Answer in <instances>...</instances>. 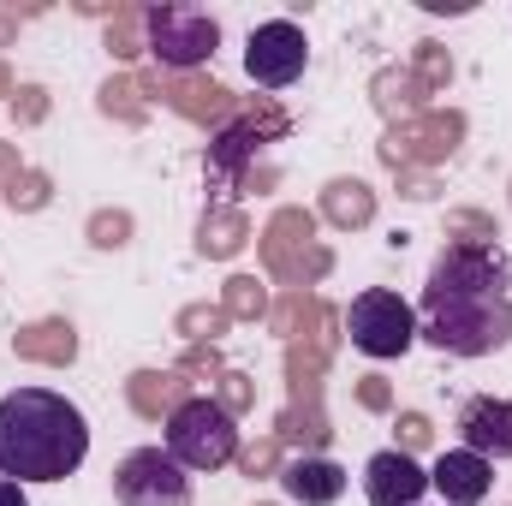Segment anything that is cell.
Wrapping results in <instances>:
<instances>
[{
	"instance_id": "cell-1",
	"label": "cell",
	"mask_w": 512,
	"mask_h": 506,
	"mask_svg": "<svg viewBox=\"0 0 512 506\" xmlns=\"http://www.w3.org/2000/svg\"><path fill=\"white\" fill-rule=\"evenodd\" d=\"M417 334L447 358H489L512 340V256L501 239H447L417 298Z\"/></svg>"
},
{
	"instance_id": "cell-2",
	"label": "cell",
	"mask_w": 512,
	"mask_h": 506,
	"mask_svg": "<svg viewBox=\"0 0 512 506\" xmlns=\"http://www.w3.org/2000/svg\"><path fill=\"white\" fill-rule=\"evenodd\" d=\"M84 459H90V423L66 393L18 387L0 399V477L66 483Z\"/></svg>"
},
{
	"instance_id": "cell-3",
	"label": "cell",
	"mask_w": 512,
	"mask_h": 506,
	"mask_svg": "<svg viewBox=\"0 0 512 506\" xmlns=\"http://www.w3.org/2000/svg\"><path fill=\"white\" fill-rule=\"evenodd\" d=\"M167 453L185 471H221L239 459V423L233 411H221V399L191 393L173 417H167Z\"/></svg>"
},
{
	"instance_id": "cell-4",
	"label": "cell",
	"mask_w": 512,
	"mask_h": 506,
	"mask_svg": "<svg viewBox=\"0 0 512 506\" xmlns=\"http://www.w3.org/2000/svg\"><path fill=\"white\" fill-rule=\"evenodd\" d=\"M143 42L167 72H197L221 48V24L203 6H149L143 12Z\"/></svg>"
},
{
	"instance_id": "cell-5",
	"label": "cell",
	"mask_w": 512,
	"mask_h": 506,
	"mask_svg": "<svg viewBox=\"0 0 512 506\" xmlns=\"http://www.w3.org/2000/svg\"><path fill=\"white\" fill-rule=\"evenodd\" d=\"M292 120L268 102V96H256L251 108H239V120L221 131L215 143H209V161H203V173H209V185L227 197V191H239V173H245V161H251L262 143H274V137H286Z\"/></svg>"
},
{
	"instance_id": "cell-6",
	"label": "cell",
	"mask_w": 512,
	"mask_h": 506,
	"mask_svg": "<svg viewBox=\"0 0 512 506\" xmlns=\"http://www.w3.org/2000/svg\"><path fill=\"white\" fill-rule=\"evenodd\" d=\"M346 334H352V346H358L364 358H405L411 340H417V310H411L399 292L370 286V292L352 298V310H346Z\"/></svg>"
},
{
	"instance_id": "cell-7",
	"label": "cell",
	"mask_w": 512,
	"mask_h": 506,
	"mask_svg": "<svg viewBox=\"0 0 512 506\" xmlns=\"http://www.w3.org/2000/svg\"><path fill=\"white\" fill-rule=\"evenodd\" d=\"M114 501L120 506H191V471L167 447H137L114 465Z\"/></svg>"
},
{
	"instance_id": "cell-8",
	"label": "cell",
	"mask_w": 512,
	"mask_h": 506,
	"mask_svg": "<svg viewBox=\"0 0 512 506\" xmlns=\"http://www.w3.org/2000/svg\"><path fill=\"white\" fill-rule=\"evenodd\" d=\"M262 256H268V268H274L280 280H292L298 292H304L316 274H328V251L316 245V215H304V209H280V215L268 221Z\"/></svg>"
},
{
	"instance_id": "cell-9",
	"label": "cell",
	"mask_w": 512,
	"mask_h": 506,
	"mask_svg": "<svg viewBox=\"0 0 512 506\" xmlns=\"http://www.w3.org/2000/svg\"><path fill=\"white\" fill-rule=\"evenodd\" d=\"M304 66H310V42H304V30H298L292 18H268V24L251 30V42H245V72H251V84L286 90V84L304 78Z\"/></svg>"
},
{
	"instance_id": "cell-10",
	"label": "cell",
	"mask_w": 512,
	"mask_h": 506,
	"mask_svg": "<svg viewBox=\"0 0 512 506\" xmlns=\"http://www.w3.org/2000/svg\"><path fill=\"white\" fill-rule=\"evenodd\" d=\"M459 137H465V114H417V120H399V126L387 131L382 161L393 173H405V167H417V161L453 155Z\"/></svg>"
},
{
	"instance_id": "cell-11",
	"label": "cell",
	"mask_w": 512,
	"mask_h": 506,
	"mask_svg": "<svg viewBox=\"0 0 512 506\" xmlns=\"http://www.w3.org/2000/svg\"><path fill=\"white\" fill-rule=\"evenodd\" d=\"M137 90H143V96H161L167 108H179V114H185V120H197V126H221V120H233V114H239V102H233L215 78H197V72H167V78L143 72V78H137Z\"/></svg>"
},
{
	"instance_id": "cell-12",
	"label": "cell",
	"mask_w": 512,
	"mask_h": 506,
	"mask_svg": "<svg viewBox=\"0 0 512 506\" xmlns=\"http://www.w3.org/2000/svg\"><path fill=\"white\" fill-rule=\"evenodd\" d=\"M459 441L477 459H512V399L477 393L459 405Z\"/></svg>"
},
{
	"instance_id": "cell-13",
	"label": "cell",
	"mask_w": 512,
	"mask_h": 506,
	"mask_svg": "<svg viewBox=\"0 0 512 506\" xmlns=\"http://www.w3.org/2000/svg\"><path fill=\"white\" fill-rule=\"evenodd\" d=\"M423 489H429V471L411 453H399V447H387V453H376L364 465V495H370V506H423Z\"/></svg>"
},
{
	"instance_id": "cell-14",
	"label": "cell",
	"mask_w": 512,
	"mask_h": 506,
	"mask_svg": "<svg viewBox=\"0 0 512 506\" xmlns=\"http://www.w3.org/2000/svg\"><path fill=\"white\" fill-rule=\"evenodd\" d=\"M489 483H495V465H489V459H477V453H465V447L441 453V459H435V471H429V489L441 495V506L489 501Z\"/></svg>"
},
{
	"instance_id": "cell-15",
	"label": "cell",
	"mask_w": 512,
	"mask_h": 506,
	"mask_svg": "<svg viewBox=\"0 0 512 506\" xmlns=\"http://www.w3.org/2000/svg\"><path fill=\"white\" fill-rule=\"evenodd\" d=\"M280 489L298 506H334L346 495V471L334 459H322V453H304V459L280 465Z\"/></svg>"
},
{
	"instance_id": "cell-16",
	"label": "cell",
	"mask_w": 512,
	"mask_h": 506,
	"mask_svg": "<svg viewBox=\"0 0 512 506\" xmlns=\"http://www.w3.org/2000/svg\"><path fill=\"white\" fill-rule=\"evenodd\" d=\"M126 393L137 417H173L191 399V381H185V370H137L126 381Z\"/></svg>"
},
{
	"instance_id": "cell-17",
	"label": "cell",
	"mask_w": 512,
	"mask_h": 506,
	"mask_svg": "<svg viewBox=\"0 0 512 506\" xmlns=\"http://www.w3.org/2000/svg\"><path fill=\"white\" fill-rule=\"evenodd\" d=\"M12 352L18 358H30V364H72L78 358V328L72 322H60V316H48V322H30V328H18L12 334Z\"/></svg>"
},
{
	"instance_id": "cell-18",
	"label": "cell",
	"mask_w": 512,
	"mask_h": 506,
	"mask_svg": "<svg viewBox=\"0 0 512 506\" xmlns=\"http://www.w3.org/2000/svg\"><path fill=\"white\" fill-rule=\"evenodd\" d=\"M370 96H376V108H382L393 126H399V120H417V114H429V90L417 84V72H411V66H387V72H376Z\"/></svg>"
},
{
	"instance_id": "cell-19",
	"label": "cell",
	"mask_w": 512,
	"mask_h": 506,
	"mask_svg": "<svg viewBox=\"0 0 512 506\" xmlns=\"http://www.w3.org/2000/svg\"><path fill=\"white\" fill-rule=\"evenodd\" d=\"M322 215H328L340 233L370 227V221H376V191H370L364 179H328V185H322Z\"/></svg>"
},
{
	"instance_id": "cell-20",
	"label": "cell",
	"mask_w": 512,
	"mask_h": 506,
	"mask_svg": "<svg viewBox=\"0 0 512 506\" xmlns=\"http://www.w3.org/2000/svg\"><path fill=\"white\" fill-rule=\"evenodd\" d=\"M245 239H251V221L239 209H209L203 227H197V251L203 256H239Z\"/></svg>"
},
{
	"instance_id": "cell-21",
	"label": "cell",
	"mask_w": 512,
	"mask_h": 506,
	"mask_svg": "<svg viewBox=\"0 0 512 506\" xmlns=\"http://www.w3.org/2000/svg\"><path fill=\"white\" fill-rule=\"evenodd\" d=\"M0 197H6V209H18V215H36V209H48V197H54V179H48L42 167H24V173H18V179L0 191Z\"/></svg>"
},
{
	"instance_id": "cell-22",
	"label": "cell",
	"mask_w": 512,
	"mask_h": 506,
	"mask_svg": "<svg viewBox=\"0 0 512 506\" xmlns=\"http://www.w3.org/2000/svg\"><path fill=\"white\" fill-rule=\"evenodd\" d=\"M221 310H227L233 322H256V316L268 310L262 280H251V274H233V280H227V292H221Z\"/></svg>"
},
{
	"instance_id": "cell-23",
	"label": "cell",
	"mask_w": 512,
	"mask_h": 506,
	"mask_svg": "<svg viewBox=\"0 0 512 506\" xmlns=\"http://www.w3.org/2000/svg\"><path fill=\"white\" fill-rule=\"evenodd\" d=\"M149 42H143V12L137 6H114V18H108V54L114 60H131V54H143Z\"/></svg>"
},
{
	"instance_id": "cell-24",
	"label": "cell",
	"mask_w": 512,
	"mask_h": 506,
	"mask_svg": "<svg viewBox=\"0 0 512 506\" xmlns=\"http://www.w3.org/2000/svg\"><path fill=\"white\" fill-rule=\"evenodd\" d=\"M411 72H417V84L435 96V90H447V84H453V54H447L441 42H417V60H411Z\"/></svg>"
},
{
	"instance_id": "cell-25",
	"label": "cell",
	"mask_w": 512,
	"mask_h": 506,
	"mask_svg": "<svg viewBox=\"0 0 512 506\" xmlns=\"http://www.w3.org/2000/svg\"><path fill=\"white\" fill-rule=\"evenodd\" d=\"M137 96H143L137 78H108V84H102V114H114V120H126V126H143L149 114H143Z\"/></svg>"
},
{
	"instance_id": "cell-26",
	"label": "cell",
	"mask_w": 512,
	"mask_h": 506,
	"mask_svg": "<svg viewBox=\"0 0 512 506\" xmlns=\"http://www.w3.org/2000/svg\"><path fill=\"white\" fill-rule=\"evenodd\" d=\"M90 245H96V251L131 245V215L126 209H96V215H90Z\"/></svg>"
},
{
	"instance_id": "cell-27",
	"label": "cell",
	"mask_w": 512,
	"mask_h": 506,
	"mask_svg": "<svg viewBox=\"0 0 512 506\" xmlns=\"http://www.w3.org/2000/svg\"><path fill=\"white\" fill-rule=\"evenodd\" d=\"M227 322H233V316H227L221 304H215V310H209V304L179 310V334H185V340H215V334H227Z\"/></svg>"
},
{
	"instance_id": "cell-28",
	"label": "cell",
	"mask_w": 512,
	"mask_h": 506,
	"mask_svg": "<svg viewBox=\"0 0 512 506\" xmlns=\"http://www.w3.org/2000/svg\"><path fill=\"white\" fill-rule=\"evenodd\" d=\"M12 120L18 126H42L48 120V90L42 84H18L12 90Z\"/></svg>"
},
{
	"instance_id": "cell-29",
	"label": "cell",
	"mask_w": 512,
	"mask_h": 506,
	"mask_svg": "<svg viewBox=\"0 0 512 506\" xmlns=\"http://www.w3.org/2000/svg\"><path fill=\"white\" fill-rule=\"evenodd\" d=\"M239 471H245V477H268V471H280V441H274V435L251 441V447L239 453Z\"/></svg>"
},
{
	"instance_id": "cell-30",
	"label": "cell",
	"mask_w": 512,
	"mask_h": 506,
	"mask_svg": "<svg viewBox=\"0 0 512 506\" xmlns=\"http://www.w3.org/2000/svg\"><path fill=\"white\" fill-rule=\"evenodd\" d=\"M251 405H256V387H251V376L227 370V376H221V411H233V417H239V411H251Z\"/></svg>"
},
{
	"instance_id": "cell-31",
	"label": "cell",
	"mask_w": 512,
	"mask_h": 506,
	"mask_svg": "<svg viewBox=\"0 0 512 506\" xmlns=\"http://www.w3.org/2000/svg\"><path fill=\"white\" fill-rule=\"evenodd\" d=\"M393 435H399V453H417V447H429L435 429H429L423 411H399V429H393Z\"/></svg>"
},
{
	"instance_id": "cell-32",
	"label": "cell",
	"mask_w": 512,
	"mask_h": 506,
	"mask_svg": "<svg viewBox=\"0 0 512 506\" xmlns=\"http://www.w3.org/2000/svg\"><path fill=\"white\" fill-rule=\"evenodd\" d=\"M447 233L453 239H495V221L477 215V209H459V215H447Z\"/></svg>"
},
{
	"instance_id": "cell-33",
	"label": "cell",
	"mask_w": 512,
	"mask_h": 506,
	"mask_svg": "<svg viewBox=\"0 0 512 506\" xmlns=\"http://www.w3.org/2000/svg\"><path fill=\"white\" fill-rule=\"evenodd\" d=\"M399 191H405L411 203H429L441 185H435V173H417V167H405V173H399Z\"/></svg>"
},
{
	"instance_id": "cell-34",
	"label": "cell",
	"mask_w": 512,
	"mask_h": 506,
	"mask_svg": "<svg viewBox=\"0 0 512 506\" xmlns=\"http://www.w3.org/2000/svg\"><path fill=\"white\" fill-rule=\"evenodd\" d=\"M358 405H364V411H387V405H393L387 381L382 376H364V381H358Z\"/></svg>"
},
{
	"instance_id": "cell-35",
	"label": "cell",
	"mask_w": 512,
	"mask_h": 506,
	"mask_svg": "<svg viewBox=\"0 0 512 506\" xmlns=\"http://www.w3.org/2000/svg\"><path fill=\"white\" fill-rule=\"evenodd\" d=\"M18 173H24V167H18V149H12V143H0V179H6V185H12V179H18Z\"/></svg>"
},
{
	"instance_id": "cell-36",
	"label": "cell",
	"mask_w": 512,
	"mask_h": 506,
	"mask_svg": "<svg viewBox=\"0 0 512 506\" xmlns=\"http://www.w3.org/2000/svg\"><path fill=\"white\" fill-rule=\"evenodd\" d=\"M0 506H30V501H24V483H12V477H0Z\"/></svg>"
},
{
	"instance_id": "cell-37",
	"label": "cell",
	"mask_w": 512,
	"mask_h": 506,
	"mask_svg": "<svg viewBox=\"0 0 512 506\" xmlns=\"http://www.w3.org/2000/svg\"><path fill=\"white\" fill-rule=\"evenodd\" d=\"M18 42V12H0V48H12Z\"/></svg>"
},
{
	"instance_id": "cell-38",
	"label": "cell",
	"mask_w": 512,
	"mask_h": 506,
	"mask_svg": "<svg viewBox=\"0 0 512 506\" xmlns=\"http://www.w3.org/2000/svg\"><path fill=\"white\" fill-rule=\"evenodd\" d=\"M12 96V72H6V60H0V102Z\"/></svg>"
}]
</instances>
